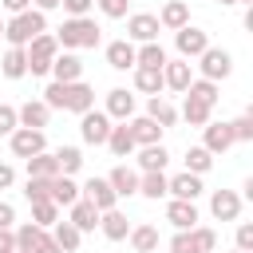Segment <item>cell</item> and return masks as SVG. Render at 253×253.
<instances>
[{
    "label": "cell",
    "mask_w": 253,
    "mask_h": 253,
    "mask_svg": "<svg viewBox=\"0 0 253 253\" xmlns=\"http://www.w3.org/2000/svg\"><path fill=\"white\" fill-rule=\"evenodd\" d=\"M103 40V28L91 20V16H67L55 32V43L63 51H79V47H99Z\"/></svg>",
    "instance_id": "obj_1"
},
{
    "label": "cell",
    "mask_w": 253,
    "mask_h": 253,
    "mask_svg": "<svg viewBox=\"0 0 253 253\" xmlns=\"http://www.w3.org/2000/svg\"><path fill=\"white\" fill-rule=\"evenodd\" d=\"M40 32H47V12H40V8H28V12H20V16H12V20H4V40H8V47H24L32 36H40Z\"/></svg>",
    "instance_id": "obj_2"
},
{
    "label": "cell",
    "mask_w": 253,
    "mask_h": 253,
    "mask_svg": "<svg viewBox=\"0 0 253 253\" xmlns=\"http://www.w3.org/2000/svg\"><path fill=\"white\" fill-rule=\"evenodd\" d=\"M24 51H28V71H32V75H47V71H51V59L59 55L55 32H40V36H32V40L24 43Z\"/></svg>",
    "instance_id": "obj_3"
},
{
    "label": "cell",
    "mask_w": 253,
    "mask_h": 253,
    "mask_svg": "<svg viewBox=\"0 0 253 253\" xmlns=\"http://www.w3.org/2000/svg\"><path fill=\"white\" fill-rule=\"evenodd\" d=\"M198 71H202V79H213V83H217V79H229V75H233V55H229L225 47H213V43H210V47L198 55Z\"/></svg>",
    "instance_id": "obj_4"
},
{
    "label": "cell",
    "mask_w": 253,
    "mask_h": 253,
    "mask_svg": "<svg viewBox=\"0 0 253 253\" xmlns=\"http://www.w3.org/2000/svg\"><path fill=\"white\" fill-rule=\"evenodd\" d=\"M107 134H111V119H107V111H83L79 115V138L87 142V146H103L107 142Z\"/></svg>",
    "instance_id": "obj_5"
},
{
    "label": "cell",
    "mask_w": 253,
    "mask_h": 253,
    "mask_svg": "<svg viewBox=\"0 0 253 253\" xmlns=\"http://www.w3.org/2000/svg\"><path fill=\"white\" fill-rule=\"evenodd\" d=\"M8 146H12L16 158H32V154L47 150V134L36 130V126H16V130L8 134Z\"/></svg>",
    "instance_id": "obj_6"
},
{
    "label": "cell",
    "mask_w": 253,
    "mask_h": 253,
    "mask_svg": "<svg viewBox=\"0 0 253 253\" xmlns=\"http://www.w3.org/2000/svg\"><path fill=\"white\" fill-rule=\"evenodd\" d=\"M174 47H178L182 59H198V55L210 47V36H206L202 28H194V24H186V28L174 32Z\"/></svg>",
    "instance_id": "obj_7"
},
{
    "label": "cell",
    "mask_w": 253,
    "mask_h": 253,
    "mask_svg": "<svg viewBox=\"0 0 253 253\" xmlns=\"http://www.w3.org/2000/svg\"><path fill=\"white\" fill-rule=\"evenodd\" d=\"M158 16L154 12H134V16H126V40L130 43H150V40H158Z\"/></svg>",
    "instance_id": "obj_8"
},
{
    "label": "cell",
    "mask_w": 253,
    "mask_h": 253,
    "mask_svg": "<svg viewBox=\"0 0 253 253\" xmlns=\"http://www.w3.org/2000/svg\"><path fill=\"white\" fill-rule=\"evenodd\" d=\"M91 107H95V87H91V83H83V79L63 83V111L83 115V111H91Z\"/></svg>",
    "instance_id": "obj_9"
},
{
    "label": "cell",
    "mask_w": 253,
    "mask_h": 253,
    "mask_svg": "<svg viewBox=\"0 0 253 253\" xmlns=\"http://www.w3.org/2000/svg\"><path fill=\"white\" fill-rule=\"evenodd\" d=\"M79 194H83L87 202H95V210H99V213L119 206V194L111 190V182H107V178H87V182L79 186Z\"/></svg>",
    "instance_id": "obj_10"
},
{
    "label": "cell",
    "mask_w": 253,
    "mask_h": 253,
    "mask_svg": "<svg viewBox=\"0 0 253 253\" xmlns=\"http://www.w3.org/2000/svg\"><path fill=\"white\" fill-rule=\"evenodd\" d=\"M210 213L217 221H237L241 217V194L237 190H213L210 194Z\"/></svg>",
    "instance_id": "obj_11"
},
{
    "label": "cell",
    "mask_w": 253,
    "mask_h": 253,
    "mask_svg": "<svg viewBox=\"0 0 253 253\" xmlns=\"http://www.w3.org/2000/svg\"><path fill=\"white\" fill-rule=\"evenodd\" d=\"M190 79H194L190 59L178 55V59H166V63H162V87H166V91H178V95H182V91L190 87Z\"/></svg>",
    "instance_id": "obj_12"
},
{
    "label": "cell",
    "mask_w": 253,
    "mask_h": 253,
    "mask_svg": "<svg viewBox=\"0 0 253 253\" xmlns=\"http://www.w3.org/2000/svg\"><path fill=\"white\" fill-rule=\"evenodd\" d=\"M126 130H130L134 146H150V142H162V126H158L150 115H130V119H126Z\"/></svg>",
    "instance_id": "obj_13"
},
{
    "label": "cell",
    "mask_w": 253,
    "mask_h": 253,
    "mask_svg": "<svg viewBox=\"0 0 253 253\" xmlns=\"http://www.w3.org/2000/svg\"><path fill=\"white\" fill-rule=\"evenodd\" d=\"M67 221H71L79 233H91V229L99 225V210H95V202H87V198L79 194V198L67 206Z\"/></svg>",
    "instance_id": "obj_14"
},
{
    "label": "cell",
    "mask_w": 253,
    "mask_h": 253,
    "mask_svg": "<svg viewBox=\"0 0 253 253\" xmlns=\"http://www.w3.org/2000/svg\"><path fill=\"white\" fill-rule=\"evenodd\" d=\"M47 75H55V83H75V79H83V59L75 51H59L51 59V71Z\"/></svg>",
    "instance_id": "obj_15"
},
{
    "label": "cell",
    "mask_w": 253,
    "mask_h": 253,
    "mask_svg": "<svg viewBox=\"0 0 253 253\" xmlns=\"http://www.w3.org/2000/svg\"><path fill=\"white\" fill-rule=\"evenodd\" d=\"M107 119L111 123H126L130 115H134V95L126 91V87H115V91H107Z\"/></svg>",
    "instance_id": "obj_16"
},
{
    "label": "cell",
    "mask_w": 253,
    "mask_h": 253,
    "mask_svg": "<svg viewBox=\"0 0 253 253\" xmlns=\"http://www.w3.org/2000/svg\"><path fill=\"white\" fill-rule=\"evenodd\" d=\"M202 146H206L210 154H225V150L233 146L229 123H206V126H202Z\"/></svg>",
    "instance_id": "obj_17"
},
{
    "label": "cell",
    "mask_w": 253,
    "mask_h": 253,
    "mask_svg": "<svg viewBox=\"0 0 253 253\" xmlns=\"http://www.w3.org/2000/svg\"><path fill=\"white\" fill-rule=\"evenodd\" d=\"M166 221H170L174 229H194V225H198V206L186 202V198H170V202H166Z\"/></svg>",
    "instance_id": "obj_18"
},
{
    "label": "cell",
    "mask_w": 253,
    "mask_h": 253,
    "mask_svg": "<svg viewBox=\"0 0 253 253\" xmlns=\"http://www.w3.org/2000/svg\"><path fill=\"white\" fill-rule=\"evenodd\" d=\"M166 194H170V198H186V202H194V198L202 194V174H190V170H182V174L166 178Z\"/></svg>",
    "instance_id": "obj_19"
},
{
    "label": "cell",
    "mask_w": 253,
    "mask_h": 253,
    "mask_svg": "<svg viewBox=\"0 0 253 253\" xmlns=\"http://www.w3.org/2000/svg\"><path fill=\"white\" fill-rule=\"evenodd\" d=\"M99 229H103V237H107V241H126L130 221H126V213L115 206V210H103V213H99Z\"/></svg>",
    "instance_id": "obj_20"
},
{
    "label": "cell",
    "mask_w": 253,
    "mask_h": 253,
    "mask_svg": "<svg viewBox=\"0 0 253 253\" xmlns=\"http://www.w3.org/2000/svg\"><path fill=\"white\" fill-rule=\"evenodd\" d=\"M16 119H20V126H36V130H43L47 119H51V107H47L43 99H28L24 107H16Z\"/></svg>",
    "instance_id": "obj_21"
},
{
    "label": "cell",
    "mask_w": 253,
    "mask_h": 253,
    "mask_svg": "<svg viewBox=\"0 0 253 253\" xmlns=\"http://www.w3.org/2000/svg\"><path fill=\"white\" fill-rule=\"evenodd\" d=\"M107 182H111V190H115L119 198H130V194H138V170H130L126 162H119V166L107 174Z\"/></svg>",
    "instance_id": "obj_22"
},
{
    "label": "cell",
    "mask_w": 253,
    "mask_h": 253,
    "mask_svg": "<svg viewBox=\"0 0 253 253\" xmlns=\"http://www.w3.org/2000/svg\"><path fill=\"white\" fill-rule=\"evenodd\" d=\"M186 24H190V8H186L182 0H166V4H162V12H158V28L178 32V28H186Z\"/></svg>",
    "instance_id": "obj_23"
},
{
    "label": "cell",
    "mask_w": 253,
    "mask_h": 253,
    "mask_svg": "<svg viewBox=\"0 0 253 253\" xmlns=\"http://www.w3.org/2000/svg\"><path fill=\"white\" fill-rule=\"evenodd\" d=\"M107 63L115 71H134V43L130 40H111L107 43Z\"/></svg>",
    "instance_id": "obj_24"
},
{
    "label": "cell",
    "mask_w": 253,
    "mask_h": 253,
    "mask_svg": "<svg viewBox=\"0 0 253 253\" xmlns=\"http://www.w3.org/2000/svg\"><path fill=\"white\" fill-rule=\"evenodd\" d=\"M146 115H150V119H154V123H158L162 130L178 123V107H174V103H170L166 95H150V103H146Z\"/></svg>",
    "instance_id": "obj_25"
},
{
    "label": "cell",
    "mask_w": 253,
    "mask_h": 253,
    "mask_svg": "<svg viewBox=\"0 0 253 253\" xmlns=\"http://www.w3.org/2000/svg\"><path fill=\"white\" fill-rule=\"evenodd\" d=\"M210 115H213V107H210V103H202V99H194V95H186V99H182V107H178V119H186L190 126H206V123H210Z\"/></svg>",
    "instance_id": "obj_26"
},
{
    "label": "cell",
    "mask_w": 253,
    "mask_h": 253,
    "mask_svg": "<svg viewBox=\"0 0 253 253\" xmlns=\"http://www.w3.org/2000/svg\"><path fill=\"white\" fill-rule=\"evenodd\" d=\"M103 146H107L115 158H126V154H134V150H138V146H134V138H130V130H126V123H119V126L111 123V134H107V142H103Z\"/></svg>",
    "instance_id": "obj_27"
},
{
    "label": "cell",
    "mask_w": 253,
    "mask_h": 253,
    "mask_svg": "<svg viewBox=\"0 0 253 253\" xmlns=\"http://www.w3.org/2000/svg\"><path fill=\"white\" fill-rule=\"evenodd\" d=\"M75 198H79V182H75L71 174H55V178H51V202H55L59 210H67Z\"/></svg>",
    "instance_id": "obj_28"
},
{
    "label": "cell",
    "mask_w": 253,
    "mask_h": 253,
    "mask_svg": "<svg viewBox=\"0 0 253 253\" xmlns=\"http://www.w3.org/2000/svg\"><path fill=\"white\" fill-rule=\"evenodd\" d=\"M166 162H170V154H166L162 142L138 146V174H146V170H166Z\"/></svg>",
    "instance_id": "obj_29"
},
{
    "label": "cell",
    "mask_w": 253,
    "mask_h": 253,
    "mask_svg": "<svg viewBox=\"0 0 253 253\" xmlns=\"http://www.w3.org/2000/svg\"><path fill=\"white\" fill-rule=\"evenodd\" d=\"M126 241H130V249L134 253H154L158 249V229L154 225H130V233H126Z\"/></svg>",
    "instance_id": "obj_30"
},
{
    "label": "cell",
    "mask_w": 253,
    "mask_h": 253,
    "mask_svg": "<svg viewBox=\"0 0 253 253\" xmlns=\"http://www.w3.org/2000/svg\"><path fill=\"white\" fill-rule=\"evenodd\" d=\"M0 71H4V79H24L28 75V51L24 47H8L4 59H0Z\"/></svg>",
    "instance_id": "obj_31"
},
{
    "label": "cell",
    "mask_w": 253,
    "mask_h": 253,
    "mask_svg": "<svg viewBox=\"0 0 253 253\" xmlns=\"http://www.w3.org/2000/svg\"><path fill=\"white\" fill-rule=\"evenodd\" d=\"M24 166H28V178H55V174H59V166H55V154H51V150H40V154L24 158Z\"/></svg>",
    "instance_id": "obj_32"
},
{
    "label": "cell",
    "mask_w": 253,
    "mask_h": 253,
    "mask_svg": "<svg viewBox=\"0 0 253 253\" xmlns=\"http://www.w3.org/2000/svg\"><path fill=\"white\" fill-rule=\"evenodd\" d=\"M138 194L150 198V202L166 198V170H146V174H138Z\"/></svg>",
    "instance_id": "obj_33"
},
{
    "label": "cell",
    "mask_w": 253,
    "mask_h": 253,
    "mask_svg": "<svg viewBox=\"0 0 253 253\" xmlns=\"http://www.w3.org/2000/svg\"><path fill=\"white\" fill-rule=\"evenodd\" d=\"M134 87L142 95H162V67H134Z\"/></svg>",
    "instance_id": "obj_34"
},
{
    "label": "cell",
    "mask_w": 253,
    "mask_h": 253,
    "mask_svg": "<svg viewBox=\"0 0 253 253\" xmlns=\"http://www.w3.org/2000/svg\"><path fill=\"white\" fill-rule=\"evenodd\" d=\"M51 237H55V245H59L63 253H75V249H79V241H83V233H79L71 221H63V217L51 225Z\"/></svg>",
    "instance_id": "obj_35"
},
{
    "label": "cell",
    "mask_w": 253,
    "mask_h": 253,
    "mask_svg": "<svg viewBox=\"0 0 253 253\" xmlns=\"http://www.w3.org/2000/svg\"><path fill=\"white\" fill-rule=\"evenodd\" d=\"M162 63H166V51H162V43H158V40H150V43L134 47V67H162Z\"/></svg>",
    "instance_id": "obj_36"
},
{
    "label": "cell",
    "mask_w": 253,
    "mask_h": 253,
    "mask_svg": "<svg viewBox=\"0 0 253 253\" xmlns=\"http://www.w3.org/2000/svg\"><path fill=\"white\" fill-rule=\"evenodd\" d=\"M55 166H59V174H71L75 178L83 170V150L79 146H59L55 150Z\"/></svg>",
    "instance_id": "obj_37"
},
{
    "label": "cell",
    "mask_w": 253,
    "mask_h": 253,
    "mask_svg": "<svg viewBox=\"0 0 253 253\" xmlns=\"http://www.w3.org/2000/svg\"><path fill=\"white\" fill-rule=\"evenodd\" d=\"M182 95H194V99H202V103H210V107H213L221 91H217V83H213V79H202V75H198V79H190V87H186Z\"/></svg>",
    "instance_id": "obj_38"
},
{
    "label": "cell",
    "mask_w": 253,
    "mask_h": 253,
    "mask_svg": "<svg viewBox=\"0 0 253 253\" xmlns=\"http://www.w3.org/2000/svg\"><path fill=\"white\" fill-rule=\"evenodd\" d=\"M186 170H190V174H210V170H213V154H210L206 146H190V150H186Z\"/></svg>",
    "instance_id": "obj_39"
},
{
    "label": "cell",
    "mask_w": 253,
    "mask_h": 253,
    "mask_svg": "<svg viewBox=\"0 0 253 253\" xmlns=\"http://www.w3.org/2000/svg\"><path fill=\"white\" fill-rule=\"evenodd\" d=\"M32 221L40 225V229H51L55 221H59V206L47 198V202H32Z\"/></svg>",
    "instance_id": "obj_40"
},
{
    "label": "cell",
    "mask_w": 253,
    "mask_h": 253,
    "mask_svg": "<svg viewBox=\"0 0 253 253\" xmlns=\"http://www.w3.org/2000/svg\"><path fill=\"white\" fill-rule=\"evenodd\" d=\"M12 233H16V249H20V253H36V241H40L43 229H40L36 221H24V225H16Z\"/></svg>",
    "instance_id": "obj_41"
},
{
    "label": "cell",
    "mask_w": 253,
    "mask_h": 253,
    "mask_svg": "<svg viewBox=\"0 0 253 253\" xmlns=\"http://www.w3.org/2000/svg\"><path fill=\"white\" fill-rule=\"evenodd\" d=\"M24 198L28 202H47L51 198V178H28L24 182Z\"/></svg>",
    "instance_id": "obj_42"
},
{
    "label": "cell",
    "mask_w": 253,
    "mask_h": 253,
    "mask_svg": "<svg viewBox=\"0 0 253 253\" xmlns=\"http://www.w3.org/2000/svg\"><path fill=\"white\" fill-rule=\"evenodd\" d=\"M229 130H233V142H253V111L237 115V119L229 123Z\"/></svg>",
    "instance_id": "obj_43"
},
{
    "label": "cell",
    "mask_w": 253,
    "mask_h": 253,
    "mask_svg": "<svg viewBox=\"0 0 253 253\" xmlns=\"http://www.w3.org/2000/svg\"><path fill=\"white\" fill-rule=\"evenodd\" d=\"M170 253H198L194 229H174V237H170Z\"/></svg>",
    "instance_id": "obj_44"
},
{
    "label": "cell",
    "mask_w": 253,
    "mask_h": 253,
    "mask_svg": "<svg viewBox=\"0 0 253 253\" xmlns=\"http://www.w3.org/2000/svg\"><path fill=\"white\" fill-rule=\"evenodd\" d=\"M194 241H198V253H213L217 249V233L210 225H194Z\"/></svg>",
    "instance_id": "obj_45"
},
{
    "label": "cell",
    "mask_w": 253,
    "mask_h": 253,
    "mask_svg": "<svg viewBox=\"0 0 253 253\" xmlns=\"http://www.w3.org/2000/svg\"><path fill=\"white\" fill-rule=\"evenodd\" d=\"M95 4H99V12H103L107 20H123L126 8H130V0H95Z\"/></svg>",
    "instance_id": "obj_46"
},
{
    "label": "cell",
    "mask_w": 253,
    "mask_h": 253,
    "mask_svg": "<svg viewBox=\"0 0 253 253\" xmlns=\"http://www.w3.org/2000/svg\"><path fill=\"white\" fill-rule=\"evenodd\" d=\"M16 126H20V119H16V107H12V103H0V138H8Z\"/></svg>",
    "instance_id": "obj_47"
},
{
    "label": "cell",
    "mask_w": 253,
    "mask_h": 253,
    "mask_svg": "<svg viewBox=\"0 0 253 253\" xmlns=\"http://www.w3.org/2000/svg\"><path fill=\"white\" fill-rule=\"evenodd\" d=\"M91 4H95V0H59V8H63L67 16H87Z\"/></svg>",
    "instance_id": "obj_48"
},
{
    "label": "cell",
    "mask_w": 253,
    "mask_h": 253,
    "mask_svg": "<svg viewBox=\"0 0 253 253\" xmlns=\"http://www.w3.org/2000/svg\"><path fill=\"white\" fill-rule=\"evenodd\" d=\"M237 249L253 253V225H249V221H241V225H237Z\"/></svg>",
    "instance_id": "obj_49"
},
{
    "label": "cell",
    "mask_w": 253,
    "mask_h": 253,
    "mask_svg": "<svg viewBox=\"0 0 253 253\" xmlns=\"http://www.w3.org/2000/svg\"><path fill=\"white\" fill-rule=\"evenodd\" d=\"M36 253H63V249H59V245H55V237L43 229V233H40V241H36Z\"/></svg>",
    "instance_id": "obj_50"
},
{
    "label": "cell",
    "mask_w": 253,
    "mask_h": 253,
    "mask_svg": "<svg viewBox=\"0 0 253 253\" xmlns=\"http://www.w3.org/2000/svg\"><path fill=\"white\" fill-rule=\"evenodd\" d=\"M12 225H16V206L0 202V229H12Z\"/></svg>",
    "instance_id": "obj_51"
},
{
    "label": "cell",
    "mask_w": 253,
    "mask_h": 253,
    "mask_svg": "<svg viewBox=\"0 0 253 253\" xmlns=\"http://www.w3.org/2000/svg\"><path fill=\"white\" fill-rule=\"evenodd\" d=\"M0 8H4L8 16H20V12H28V8H32V0H0Z\"/></svg>",
    "instance_id": "obj_52"
},
{
    "label": "cell",
    "mask_w": 253,
    "mask_h": 253,
    "mask_svg": "<svg viewBox=\"0 0 253 253\" xmlns=\"http://www.w3.org/2000/svg\"><path fill=\"white\" fill-rule=\"evenodd\" d=\"M12 182H16V166L12 162H0V190H8Z\"/></svg>",
    "instance_id": "obj_53"
},
{
    "label": "cell",
    "mask_w": 253,
    "mask_h": 253,
    "mask_svg": "<svg viewBox=\"0 0 253 253\" xmlns=\"http://www.w3.org/2000/svg\"><path fill=\"white\" fill-rule=\"evenodd\" d=\"M0 253H16V233L12 229H0Z\"/></svg>",
    "instance_id": "obj_54"
},
{
    "label": "cell",
    "mask_w": 253,
    "mask_h": 253,
    "mask_svg": "<svg viewBox=\"0 0 253 253\" xmlns=\"http://www.w3.org/2000/svg\"><path fill=\"white\" fill-rule=\"evenodd\" d=\"M32 8H40V12H55L59 0H32Z\"/></svg>",
    "instance_id": "obj_55"
},
{
    "label": "cell",
    "mask_w": 253,
    "mask_h": 253,
    "mask_svg": "<svg viewBox=\"0 0 253 253\" xmlns=\"http://www.w3.org/2000/svg\"><path fill=\"white\" fill-rule=\"evenodd\" d=\"M217 4H221V8H233V4H241V0H217Z\"/></svg>",
    "instance_id": "obj_56"
},
{
    "label": "cell",
    "mask_w": 253,
    "mask_h": 253,
    "mask_svg": "<svg viewBox=\"0 0 253 253\" xmlns=\"http://www.w3.org/2000/svg\"><path fill=\"white\" fill-rule=\"evenodd\" d=\"M0 40H4V20H0Z\"/></svg>",
    "instance_id": "obj_57"
},
{
    "label": "cell",
    "mask_w": 253,
    "mask_h": 253,
    "mask_svg": "<svg viewBox=\"0 0 253 253\" xmlns=\"http://www.w3.org/2000/svg\"><path fill=\"white\" fill-rule=\"evenodd\" d=\"M241 4H253V0H241Z\"/></svg>",
    "instance_id": "obj_58"
},
{
    "label": "cell",
    "mask_w": 253,
    "mask_h": 253,
    "mask_svg": "<svg viewBox=\"0 0 253 253\" xmlns=\"http://www.w3.org/2000/svg\"><path fill=\"white\" fill-rule=\"evenodd\" d=\"M233 253H245V249H233Z\"/></svg>",
    "instance_id": "obj_59"
},
{
    "label": "cell",
    "mask_w": 253,
    "mask_h": 253,
    "mask_svg": "<svg viewBox=\"0 0 253 253\" xmlns=\"http://www.w3.org/2000/svg\"><path fill=\"white\" fill-rule=\"evenodd\" d=\"M16 253H20V249H16Z\"/></svg>",
    "instance_id": "obj_60"
}]
</instances>
